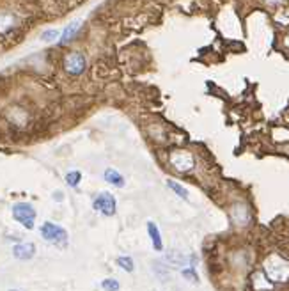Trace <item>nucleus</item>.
Segmentation results:
<instances>
[{
  "instance_id": "obj_20",
  "label": "nucleus",
  "mask_w": 289,
  "mask_h": 291,
  "mask_svg": "<svg viewBox=\"0 0 289 291\" xmlns=\"http://www.w3.org/2000/svg\"><path fill=\"white\" fill-rule=\"evenodd\" d=\"M9 291H14V290H9Z\"/></svg>"
},
{
  "instance_id": "obj_17",
  "label": "nucleus",
  "mask_w": 289,
  "mask_h": 291,
  "mask_svg": "<svg viewBox=\"0 0 289 291\" xmlns=\"http://www.w3.org/2000/svg\"><path fill=\"white\" fill-rule=\"evenodd\" d=\"M59 37V31H46L41 34V39L45 41V43H52Z\"/></svg>"
},
{
  "instance_id": "obj_11",
  "label": "nucleus",
  "mask_w": 289,
  "mask_h": 291,
  "mask_svg": "<svg viewBox=\"0 0 289 291\" xmlns=\"http://www.w3.org/2000/svg\"><path fill=\"white\" fill-rule=\"evenodd\" d=\"M147 231H149V236H151V242H153L155 251H161V249H163V243H161V236H160L158 227H156L153 222H149V224H147Z\"/></svg>"
},
{
  "instance_id": "obj_9",
  "label": "nucleus",
  "mask_w": 289,
  "mask_h": 291,
  "mask_svg": "<svg viewBox=\"0 0 289 291\" xmlns=\"http://www.w3.org/2000/svg\"><path fill=\"white\" fill-rule=\"evenodd\" d=\"M80 25H82L80 20H75L73 23H69V25L63 31V34H61V44H67L69 41L75 39V36L78 34V31H80Z\"/></svg>"
},
{
  "instance_id": "obj_10",
  "label": "nucleus",
  "mask_w": 289,
  "mask_h": 291,
  "mask_svg": "<svg viewBox=\"0 0 289 291\" xmlns=\"http://www.w3.org/2000/svg\"><path fill=\"white\" fill-rule=\"evenodd\" d=\"M18 20L11 13H0V34H7L16 27Z\"/></svg>"
},
{
  "instance_id": "obj_3",
  "label": "nucleus",
  "mask_w": 289,
  "mask_h": 291,
  "mask_svg": "<svg viewBox=\"0 0 289 291\" xmlns=\"http://www.w3.org/2000/svg\"><path fill=\"white\" fill-rule=\"evenodd\" d=\"M41 236H43L46 242L57 243V245H66V242H67L66 229L57 224H52V222H45V224L41 225Z\"/></svg>"
},
{
  "instance_id": "obj_8",
  "label": "nucleus",
  "mask_w": 289,
  "mask_h": 291,
  "mask_svg": "<svg viewBox=\"0 0 289 291\" xmlns=\"http://www.w3.org/2000/svg\"><path fill=\"white\" fill-rule=\"evenodd\" d=\"M231 215H232V220H234L238 225H247L250 220V213L245 204H234V206H232Z\"/></svg>"
},
{
  "instance_id": "obj_19",
  "label": "nucleus",
  "mask_w": 289,
  "mask_h": 291,
  "mask_svg": "<svg viewBox=\"0 0 289 291\" xmlns=\"http://www.w3.org/2000/svg\"><path fill=\"white\" fill-rule=\"evenodd\" d=\"M286 44H288V46H289V36H288V37H286Z\"/></svg>"
},
{
  "instance_id": "obj_7",
  "label": "nucleus",
  "mask_w": 289,
  "mask_h": 291,
  "mask_svg": "<svg viewBox=\"0 0 289 291\" xmlns=\"http://www.w3.org/2000/svg\"><path fill=\"white\" fill-rule=\"evenodd\" d=\"M34 254H36V247H34L32 243H18V245L13 247V256L16 257V259L27 261V259H31Z\"/></svg>"
},
{
  "instance_id": "obj_6",
  "label": "nucleus",
  "mask_w": 289,
  "mask_h": 291,
  "mask_svg": "<svg viewBox=\"0 0 289 291\" xmlns=\"http://www.w3.org/2000/svg\"><path fill=\"white\" fill-rule=\"evenodd\" d=\"M93 206L96 212H101L103 215L112 217L116 213V199H114L112 194H108V192H103V194H99L98 197L94 199Z\"/></svg>"
},
{
  "instance_id": "obj_16",
  "label": "nucleus",
  "mask_w": 289,
  "mask_h": 291,
  "mask_svg": "<svg viewBox=\"0 0 289 291\" xmlns=\"http://www.w3.org/2000/svg\"><path fill=\"white\" fill-rule=\"evenodd\" d=\"M101 288L105 291H119V283L116 279H105L101 283Z\"/></svg>"
},
{
  "instance_id": "obj_4",
  "label": "nucleus",
  "mask_w": 289,
  "mask_h": 291,
  "mask_svg": "<svg viewBox=\"0 0 289 291\" xmlns=\"http://www.w3.org/2000/svg\"><path fill=\"white\" fill-rule=\"evenodd\" d=\"M85 66H87V61L78 52L67 53L66 59H64V71H66L67 75H73V76L82 75L85 71Z\"/></svg>"
},
{
  "instance_id": "obj_12",
  "label": "nucleus",
  "mask_w": 289,
  "mask_h": 291,
  "mask_svg": "<svg viewBox=\"0 0 289 291\" xmlns=\"http://www.w3.org/2000/svg\"><path fill=\"white\" fill-rule=\"evenodd\" d=\"M105 180H107L110 185L125 186V178L121 176L116 169H107V171H105Z\"/></svg>"
},
{
  "instance_id": "obj_15",
  "label": "nucleus",
  "mask_w": 289,
  "mask_h": 291,
  "mask_svg": "<svg viewBox=\"0 0 289 291\" xmlns=\"http://www.w3.org/2000/svg\"><path fill=\"white\" fill-rule=\"evenodd\" d=\"M80 180H82V174L78 171H73V172H67V176H66V183L69 186H78V183H80Z\"/></svg>"
},
{
  "instance_id": "obj_18",
  "label": "nucleus",
  "mask_w": 289,
  "mask_h": 291,
  "mask_svg": "<svg viewBox=\"0 0 289 291\" xmlns=\"http://www.w3.org/2000/svg\"><path fill=\"white\" fill-rule=\"evenodd\" d=\"M183 275H185V279L192 281V283H197V274L192 268L190 270H183Z\"/></svg>"
},
{
  "instance_id": "obj_14",
  "label": "nucleus",
  "mask_w": 289,
  "mask_h": 291,
  "mask_svg": "<svg viewBox=\"0 0 289 291\" xmlns=\"http://www.w3.org/2000/svg\"><path fill=\"white\" fill-rule=\"evenodd\" d=\"M117 266H121L125 272H133V259L128 256H121L117 257Z\"/></svg>"
},
{
  "instance_id": "obj_13",
  "label": "nucleus",
  "mask_w": 289,
  "mask_h": 291,
  "mask_svg": "<svg viewBox=\"0 0 289 291\" xmlns=\"http://www.w3.org/2000/svg\"><path fill=\"white\" fill-rule=\"evenodd\" d=\"M167 186H169V188H172L181 199H188V192H187V188H185L183 185H179V183H176V181L169 180V181H167Z\"/></svg>"
},
{
  "instance_id": "obj_2",
  "label": "nucleus",
  "mask_w": 289,
  "mask_h": 291,
  "mask_svg": "<svg viewBox=\"0 0 289 291\" xmlns=\"http://www.w3.org/2000/svg\"><path fill=\"white\" fill-rule=\"evenodd\" d=\"M13 217L14 220L25 227V229H32L34 227V220H36V210L32 204L18 203L13 206Z\"/></svg>"
},
{
  "instance_id": "obj_5",
  "label": "nucleus",
  "mask_w": 289,
  "mask_h": 291,
  "mask_svg": "<svg viewBox=\"0 0 289 291\" xmlns=\"http://www.w3.org/2000/svg\"><path fill=\"white\" fill-rule=\"evenodd\" d=\"M170 163H172V167L179 172H188L195 167V160H193V156H192L190 153H187V151H174V153L170 154Z\"/></svg>"
},
{
  "instance_id": "obj_1",
  "label": "nucleus",
  "mask_w": 289,
  "mask_h": 291,
  "mask_svg": "<svg viewBox=\"0 0 289 291\" xmlns=\"http://www.w3.org/2000/svg\"><path fill=\"white\" fill-rule=\"evenodd\" d=\"M266 275L275 283H286L289 279V263L280 256H270L264 265Z\"/></svg>"
}]
</instances>
